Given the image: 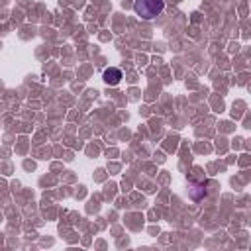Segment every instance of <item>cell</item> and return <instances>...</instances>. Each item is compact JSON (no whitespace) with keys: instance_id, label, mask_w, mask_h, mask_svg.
I'll use <instances>...</instances> for the list:
<instances>
[{"instance_id":"6da1fadb","label":"cell","mask_w":251,"mask_h":251,"mask_svg":"<svg viewBox=\"0 0 251 251\" xmlns=\"http://www.w3.org/2000/svg\"><path fill=\"white\" fill-rule=\"evenodd\" d=\"M165 8V0H136L134 10L140 18L143 20H153L157 18Z\"/></svg>"},{"instance_id":"7a4b0ae2","label":"cell","mask_w":251,"mask_h":251,"mask_svg":"<svg viewBox=\"0 0 251 251\" xmlns=\"http://www.w3.org/2000/svg\"><path fill=\"white\" fill-rule=\"evenodd\" d=\"M120 79H122V71H120V69L110 67V69H106V71H104V83H106V85L116 87V85L120 83Z\"/></svg>"}]
</instances>
